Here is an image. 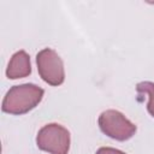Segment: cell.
I'll list each match as a JSON object with an SVG mask.
<instances>
[{
  "instance_id": "2",
  "label": "cell",
  "mask_w": 154,
  "mask_h": 154,
  "mask_svg": "<svg viewBox=\"0 0 154 154\" xmlns=\"http://www.w3.org/2000/svg\"><path fill=\"white\" fill-rule=\"evenodd\" d=\"M36 146L49 154H67L70 149V131L58 123L46 124L37 132Z\"/></svg>"
},
{
  "instance_id": "7",
  "label": "cell",
  "mask_w": 154,
  "mask_h": 154,
  "mask_svg": "<svg viewBox=\"0 0 154 154\" xmlns=\"http://www.w3.org/2000/svg\"><path fill=\"white\" fill-rule=\"evenodd\" d=\"M95 154H126L119 149L112 148V147H100Z\"/></svg>"
},
{
  "instance_id": "6",
  "label": "cell",
  "mask_w": 154,
  "mask_h": 154,
  "mask_svg": "<svg viewBox=\"0 0 154 154\" xmlns=\"http://www.w3.org/2000/svg\"><path fill=\"white\" fill-rule=\"evenodd\" d=\"M136 90L140 94H146L148 96V103H147V111L148 113L154 118V83L149 81L140 82L136 85Z\"/></svg>"
},
{
  "instance_id": "1",
  "label": "cell",
  "mask_w": 154,
  "mask_h": 154,
  "mask_svg": "<svg viewBox=\"0 0 154 154\" xmlns=\"http://www.w3.org/2000/svg\"><path fill=\"white\" fill-rule=\"evenodd\" d=\"M45 90L32 83H24L19 85H13L6 93L1 109L5 113L20 116L34 109L41 102Z\"/></svg>"
},
{
  "instance_id": "4",
  "label": "cell",
  "mask_w": 154,
  "mask_h": 154,
  "mask_svg": "<svg viewBox=\"0 0 154 154\" xmlns=\"http://www.w3.org/2000/svg\"><path fill=\"white\" fill-rule=\"evenodd\" d=\"M40 77L49 85L58 87L65 81V69L61 58L52 48H43L36 54Z\"/></svg>"
},
{
  "instance_id": "5",
  "label": "cell",
  "mask_w": 154,
  "mask_h": 154,
  "mask_svg": "<svg viewBox=\"0 0 154 154\" xmlns=\"http://www.w3.org/2000/svg\"><path fill=\"white\" fill-rule=\"evenodd\" d=\"M31 73V63L30 57L25 51H18L16 52L7 65L6 69V76L10 79H18L28 77Z\"/></svg>"
},
{
  "instance_id": "3",
  "label": "cell",
  "mask_w": 154,
  "mask_h": 154,
  "mask_svg": "<svg viewBox=\"0 0 154 154\" xmlns=\"http://www.w3.org/2000/svg\"><path fill=\"white\" fill-rule=\"evenodd\" d=\"M100 130L116 141H128L136 134V125L117 109L103 111L97 119Z\"/></svg>"
}]
</instances>
